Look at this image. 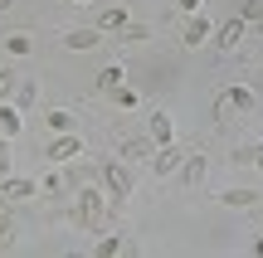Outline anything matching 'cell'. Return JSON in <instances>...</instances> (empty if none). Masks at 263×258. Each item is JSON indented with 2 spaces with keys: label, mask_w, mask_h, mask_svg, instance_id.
I'll return each instance as SVG.
<instances>
[{
  "label": "cell",
  "mask_w": 263,
  "mask_h": 258,
  "mask_svg": "<svg viewBox=\"0 0 263 258\" xmlns=\"http://www.w3.org/2000/svg\"><path fill=\"white\" fill-rule=\"evenodd\" d=\"M180 171H185V185H200V181H205V156H190Z\"/></svg>",
  "instance_id": "e0dca14e"
},
{
  "label": "cell",
  "mask_w": 263,
  "mask_h": 258,
  "mask_svg": "<svg viewBox=\"0 0 263 258\" xmlns=\"http://www.w3.org/2000/svg\"><path fill=\"white\" fill-rule=\"evenodd\" d=\"M103 181H107V190H112V195H132V171H127L122 161H107L103 166Z\"/></svg>",
  "instance_id": "3957f363"
},
{
  "label": "cell",
  "mask_w": 263,
  "mask_h": 258,
  "mask_svg": "<svg viewBox=\"0 0 263 258\" xmlns=\"http://www.w3.org/2000/svg\"><path fill=\"white\" fill-rule=\"evenodd\" d=\"M5 210H10V200H5V190H0V214H5Z\"/></svg>",
  "instance_id": "4316f807"
},
{
  "label": "cell",
  "mask_w": 263,
  "mask_h": 258,
  "mask_svg": "<svg viewBox=\"0 0 263 258\" xmlns=\"http://www.w3.org/2000/svg\"><path fill=\"white\" fill-rule=\"evenodd\" d=\"M151 142L171 146V117H166V112H156V117H151Z\"/></svg>",
  "instance_id": "7c38bea8"
},
{
  "label": "cell",
  "mask_w": 263,
  "mask_h": 258,
  "mask_svg": "<svg viewBox=\"0 0 263 258\" xmlns=\"http://www.w3.org/2000/svg\"><path fill=\"white\" fill-rule=\"evenodd\" d=\"M34 103V83H20V97H15V107H29Z\"/></svg>",
  "instance_id": "603a6c76"
},
{
  "label": "cell",
  "mask_w": 263,
  "mask_h": 258,
  "mask_svg": "<svg viewBox=\"0 0 263 258\" xmlns=\"http://www.w3.org/2000/svg\"><path fill=\"white\" fill-rule=\"evenodd\" d=\"M239 19H244V25L254 29L258 39H263V0H249V5H244V15H239Z\"/></svg>",
  "instance_id": "ba28073f"
},
{
  "label": "cell",
  "mask_w": 263,
  "mask_h": 258,
  "mask_svg": "<svg viewBox=\"0 0 263 258\" xmlns=\"http://www.w3.org/2000/svg\"><path fill=\"white\" fill-rule=\"evenodd\" d=\"M0 190H5V200L15 205V200H25V195H34V181H25V175H15V181H5Z\"/></svg>",
  "instance_id": "52a82bcc"
},
{
  "label": "cell",
  "mask_w": 263,
  "mask_h": 258,
  "mask_svg": "<svg viewBox=\"0 0 263 258\" xmlns=\"http://www.w3.org/2000/svg\"><path fill=\"white\" fill-rule=\"evenodd\" d=\"M5 5H10V0H0V10H5Z\"/></svg>",
  "instance_id": "f1b7e54d"
},
{
  "label": "cell",
  "mask_w": 263,
  "mask_h": 258,
  "mask_svg": "<svg viewBox=\"0 0 263 258\" xmlns=\"http://www.w3.org/2000/svg\"><path fill=\"white\" fill-rule=\"evenodd\" d=\"M112 88H122V68H103V73H98V93H112Z\"/></svg>",
  "instance_id": "9a60e30c"
},
{
  "label": "cell",
  "mask_w": 263,
  "mask_h": 258,
  "mask_svg": "<svg viewBox=\"0 0 263 258\" xmlns=\"http://www.w3.org/2000/svg\"><path fill=\"white\" fill-rule=\"evenodd\" d=\"M10 93H15V73L5 68V73H0V97H10Z\"/></svg>",
  "instance_id": "cb8c5ba5"
},
{
  "label": "cell",
  "mask_w": 263,
  "mask_h": 258,
  "mask_svg": "<svg viewBox=\"0 0 263 258\" xmlns=\"http://www.w3.org/2000/svg\"><path fill=\"white\" fill-rule=\"evenodd\" d=\"M15 220H10V214H0V253H10V249H15Z\"/></svg>",
  "instance_id": "2e32d148"
},
{
  "label": "cell",
  "mask_w": 263,
  "mask_h": 258,
  "mask_svg": "<svg viewBox=\"0 0 263 258\" xmlns=\"http://www.w3.org/2000/svg\"><path fill=\"white\" fill-rule=\"evenodd\" d=\"M254 253H258V258H263V239H258V244H254Z\"/></svg>",
  "instance_id": "83f0119b"
},
{
  "label": "cell",
  "mask_w": 263,
  "mask_h": 258,
  "mask_svg": "<svg viewBox=\"0 0 263 258\" xmlns=\"http://www.w3.org/2000/svg\"><path fill=\"white\" fill-rule=\"evenodd\" d=\"M73 5H88V0H73Z\"/></svg>",
  "instance_id": "f546056e"
},
{
  "label": "cell",
  "mask_w": 263,
  "mask_h": 258,
  "mask_svg": "<svg viewBox=\"0 0 263 258\" xmlns=\"http://www.w3.org/2000/svg\"><path fill=\"white\" fill-rule=\"evenodd\" d=\"M98 29H127V15H122V10H103Z\"/></svg>",
  "instance_id": "d6986e66"
},
{
  "label": "cell",
  "mask_w": 263,
  "mask_h": 258,
  "mask_svg": "<svg viewBox=\"0 0 263 258\" xmlns=\"http://www.w3.org/2000/svg\"><path fill=\"white\" fill-rule=\"evenodd\" d=\"M205 39H210V25H205V19H190V25L180 29V44H190V49H200Z\"/></svg>",
  "instance_id": "5b68a950"
},
{
  "label": "cell",
  "mask_w": 263,
  "mask_h": 258,
  "mask_svg": "<svg viewBox=\"0 0 263 258\" xmlns=\"http://www.w3.org/2000/svg\"><path fill=\"white\" fill-rule=\"evenodd\" d=\"M254 103H258V97L249 93V88H224V93L215 97V122H219V127H229L239 112H254Z\"/></svg>",
  "instance_id": "6da1fadb"
},
{
  "label": "cell",
  "mask_w": 263,
  "mask_h": 258,
  "mask_svg": "<svg viewBox=\"0 0 263 258\" xmlns=\"http://www.w3.org/2000/svg\"><path fill=\"white\" fill-rule=\"evenodd\" d=\"M78 151H83V146H78V142H73V136H59V142H54V146H49V161H73V156H78Z\"/></svg>",
  "instance_id": "8992f818"
},
{
  "label": "cell",
  "mask_w": 263,
  "mask_h": 258,
  "mask_svg": "<svg viewBox=\"0 0 263 258\" xmlns=\"http://www.w3.org/2000/svg\"><path fill=\"white\" fill-rule=\"evenodd\" d=\"M180 10H200V0H180Z\"/></svg>",
  "instance_id": "484cf974"
},
{
  "label": "cell",
  "mask_w": 263,
  "mask_h": 258,
  "mask_svg": "<svg viewBox=\"0 0 263 258\" xmlns=\"http://www.w3.org/2000/svg\"><path fill=\"white\" fill-rule=\"evenodd\" d=\"M107 97H112L117 107H137V88H127V83H122V88H112Z\"/></svg>",
  "instance_id": "ffe728a7"
},
{
  "label": "cell",
  "mask_w": 263,
  "mask_h": 258,
  "mask_svg": "<svg viewBox=\"0 0 263 258\" xmlns=\"http://www.w3.org/2000/svg\"><path fill=\"white\" fill-rule=\"evenodd\" d=\"M5 49L10 54H29V34H5Z\"/></svg>",
  "instance_id": "44dd1931"
},
{
  "label": "cell",
  "mask_w": 263,
  "mask_h": 258,
  "mask_svg": "<svg viewBox=\"0 0 263 258\" xmlns=\"http://www.w3.org/2000/svg\"><path fill=\"white\" fill-rule=\"evenodd\" d=\"M0 132H5V136L20 132V107H0Z\"/></svg>",
  "instance_id": "ac0fdd59"
},
{
  "label": "cell",
  "mask_w": 263,
  "mask_h": 258,
  "mask_svg": "<svg viewBox=\"0 0 263 258\" xmlns=\"http://www.w3.org/2000/svg\"><path fill=\"white\" fill-rule=\"evenodd\" d=\"M68 122H73L68 112H49V132H68Z\"/></svg>",
  "instance_id": "7402d4cb"
},
{
  "label": "cell",
  "mask_w": 263,
  "mask_h": 258,
  "mask_svg": "<svg viewBox=\"0 0 263 258\" xmlns=\"http://www.w3.org/2000/svg\"><path fill=\"white\" fill-rule=\"evenodd\" d=\"M254 166H258V171H263V146H254Z\"/></svg>",
  "instance_id": "d4e9b609"
},
{
  "label": "cell",
  "mask_w": 263,
  "mask_h": 258,
  "mask_svg": "<svg viewBox=\"0 0 263 258\" xmlns=\"http://www.w3.org/2000/svg\"><path fill=\"white\" fill-rule=\"evenodd\" d=\"M219 200H224V205H234V210H254V205H258V195H254V190H224Z\"/></svg>",
  "instance_id": "30bf717a"
},
{
  "label": "cell",
  "mask_w": 263,
  "mask_h": 258,
  "mask_svg": "<svg viewBox=\"0 0 263 258\" xmlns=\"http://www.w3.org/2000/svg\"><path fill=\"white\" fill-rule=\"evenodd\" d=\"M244 29H249V25H244L239 15L229 19V25H219V34H215V49H224V54H229V49H239V44H244Z\"/></svg>",
  "instance_id": "277c9868"
},
{
  "label": "cell",
  "mask_w": 263,
  "mask_h": 258,
  "mask_svg": "<svg viewBox=\"0 0 263 258\" xmlns=\"http://www.w3.org/2000/svg\"><path fill=\"white\" fill-rule=\"evenodd\" d=\"M117 253H137V244H127V239H103L98 244V258H117Z\"/></svg>",
  "instance_id": "8fae6325"
},
{
  "label": "cell",
  "mask_w": 263,
  "mask_h": 258,
  "mask_svg": "<svg viewBox=\"0 0 263 258\" xmlns=\"http://www.w3.org/2000/svg\"><path fill=\"white\" fill-rule=\"evenodd\" d=\"M64 44H68V49H93V44H98V29H68Z\"/></svg>",
  "instance_id": "9c48e42d"
},
{
  "label": "cell",
  "mask_w": 263,
  "mask_h": 258,
  "mask_svg": "<svg viewBox=\"0 0 263 258\" xmlns=\"http://www.w3.org/2000/svg\"><path fill=\"white\" fill-rule=\"evenodd\" d=\"M180 166H185V161H180V151H176V146H166V151L156 156V171H161V175H171V171H180Z\"/></svg>",
  "instance_id": "4fadbf2b"
},
{
  "label": "cell",
  "mask_w": 263,
  "mask_h": 258,
  "mask_svg": "<svg viewBox=\"0 0 263 258\" xmlns=\"http://www.w3.org/2000/svg\"><path fill=\"white\" fill-rule=\"evenodd\" d=\"M73 220L83 224V229H103V224H107V205L98 200V195H78V205H73Z\"/></svg>",
  "instance_id": "7a4b0ae2"
},
{
  "label": "cell",
  "mask_w": 263,
  "mask_h": 258,
  "mask_svg": "<svg viewBox=\"0 0 263 258\" xmlns=\"http://www.w3.org/2000/svg\"><path fill=\"white\" fill-rule=\"evenodd\" d=\"M122 156L141 161V156H151V142H146V136H127V142H122Z\"/></svg>",
  "instance_id": "5bb4252c"
}]
</instances>
